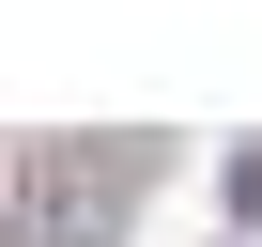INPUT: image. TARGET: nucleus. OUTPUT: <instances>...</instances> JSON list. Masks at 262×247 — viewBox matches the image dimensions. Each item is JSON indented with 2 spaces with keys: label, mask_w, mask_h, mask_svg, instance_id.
I'll return each mask as SVG.
<instances>
[{
  "label": "nucleus",
  "mask_w": 262,
  "mask_h": 247,
  "mask_svg": "<svg viewBox=\"0 0 262 247\" xmlns=\"http://www.w3.org/2000/svg\"><path fill=\"white\" fill-rule=\"evenodd\" d=\"M155 201V139H31L0 186V247H123Z\"/></svg>",
  "instance_id": "f257e3e1"
}]
</instances>
